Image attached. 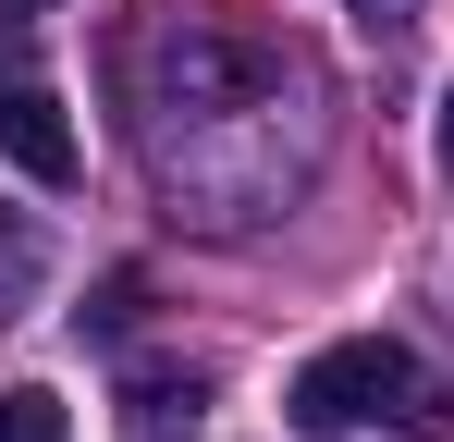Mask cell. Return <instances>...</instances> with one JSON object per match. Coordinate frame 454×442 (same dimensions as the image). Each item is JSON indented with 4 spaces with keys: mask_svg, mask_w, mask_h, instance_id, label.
<instances>
[{
    "mask_svg": "<svg viewBox=\"0 0 454 442\" xmlns=\"http://www.w3.org/2000/svg\"><path fill=\"white\" fill-rule=\"evenodd\" d=\"M123 111H136V160L172 197V221L246 233L283 197H307L332 147V74L283 25H246L222 0H160L123 50Z\"/></svg>",
    "mask_w": 454,
    "mask_h": 442,
    "instance_id": "obj_1",
    "label": "cell"
},
{
    "mask_svg": "<svg viewBox=\"0 0 454 442\" xmlns=\"http://www.w3.org/2000/svg\"><path fill=\"white\" fill-rule=\"evenodd\" d=\"M283 418H295V430H405V442H442L454 393H442V368L418 357V344L356 332V344H319V357L295 368Z\"/></svg>",
    "mask_w": 454,
    "mask_h": 442,
    "instance_id": "obj_2",
    "label": "cell"
},
{
    "mask_svg": "<svg viewBox=\"0 0 454 442\" xmlns=\"http://www.w3.org/2000/svg\"><path fill=\"white\" fill-rule=\"evenodd\" d=\"M0 160L25 172V185H74V123H62V86L37 74V50H25V25H0Z\"/></svg>",
    "mask_w": 454,
    "mask_h": 442,
    "instance_id": "obj_3",
    "label": "cell"
},
{
    "mask_svg": "<svg viewBox=\"0 0 454 442\" xmlns=\"http://www.w3.org/2000/svg\"><path fill=\"white\" fill-rule=\"evenodd\" d=\"M197 406H209V368H136V418H184V430H197Z\"/></svg>",
    "mask_w": 454,
    "mask_h": 442,
    "instance_id": "obj_4",
    "label": "cell"
},
{
    "mask_svg": "<svg viewBox=\"0 0 454 442\" xmlns=\"http://www.w3.org/2000/svg\"><path fill=\"white\" fill-rule=\"evenodd\" d=\"M0 442H74L62 393H50V381H12V393H0Z\"/></svg>",
    "mask_w": 454,
    "mask_h": 442,
    "instance_id": "obj_5",
    "label": "cell"
},
{
    "mask_svg": "<svg viewBox=\"0 0 454 442\" xmlns=\"http://www.w3.org/2000/svg\"><path fill=\"white\" fill-rule=\"evenodd\" d=\"M25 295H37V233H25V221H0V320H12Z\"/></svg>",
    "mask_w": 454,
    "mask_h": 442,
    "instance_id": "obj_6",
    "label": "cell"
},
{
    "mask_svg": "<svg viewBox=\"0 0 454 442\" xmlns=\"http://www.w3.org/2000/svg\"><path fill=\"white\" fill-rule=\"evenodd\" d=\"M136 307H148V283H136V271H111V283H98V307H74V320L111 344V332H136Z\"/></svg>",
    "mask_w": 454,
    "mask_h": 442,
    "instance_id": "obj_7",
    "label": "cell"
},
{
    "mask_svg": "<svg viewBox=\"0 0 454 442\" xmlns=\"http://www.w3.org/2000/svg\"><path fill=\"white\" fill-rule=\"evenodd\" d=\"M344 12H356L369 37H405V25H418V0H344Z\"/></svg>",
    "mask_w": 454,
    "mask_h": 442,
    "instance_id": "obj_8",
    "label": "cell"
},
{
    "mask_svg": "<svg viewBox=\"0 0 454 442\" xmlns=\"http://www.w3.org/2000/svg\"><path fill=\"white\" fill-rule=\"evenodd\" d=\"M442 185H454V86H442Z\"/></svg>",
    "mask_w": 454,
    "mask_h": 442,
    "instance_id": "obj_9",
    "label": "cell"
},
{
    "mask_svg": "<svg viewBox=\"0 0 454 442\" xmlns=\"http://www.w3.org/2000/svg\"><path fill=\"white\" fill-rule=\"evenodd\" d=\"M37 12H50V0H0V25H37Z\"/></svg>",
    "mask_w": 454,
    "mask_h": 442,
    "instance_id": "obj_10",
    "label": "cell"
}]
</instances>
